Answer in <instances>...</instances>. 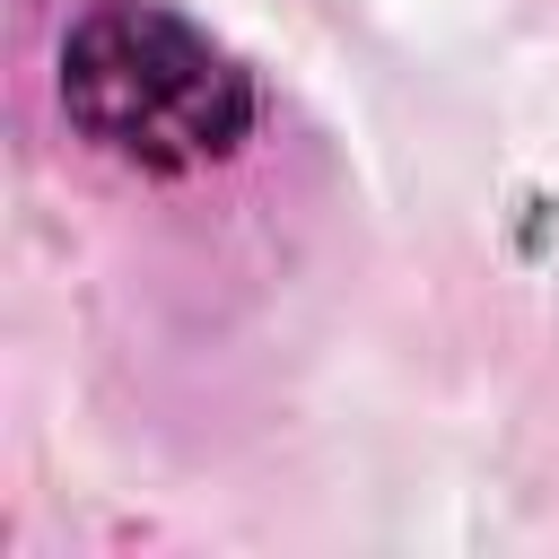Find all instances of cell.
<instances>
[{"mask_svg": "<svg viewBox=\"0 0 559 559\" xmlns=\"http://www.w3.org/2000/svg\"><path fill=\"white\" fill-rule=\"evenodd\" d=\"M52 87L70 131L140 175H201L236 157L262 114L253 70L166 0H87L61 35Z\"/></svg>", "mask_w": 559, "mask_h": 559, "instance_id": "6da1fadb", "label": "cell"}]
</instances>
